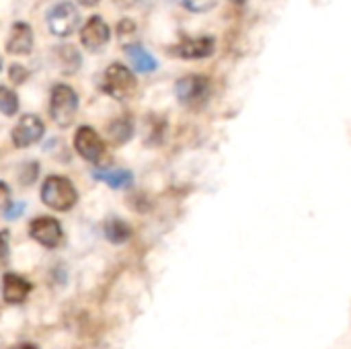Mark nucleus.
<instances>
[{
    "label": "nucleus",
    "instance_id": "obj_1",
    "mask_svg": "<svg viewBox=\"0 0 351 349\" xmlns=\"http://www.w3.org/2000/svg\"><path fill=\"white\" fill-rule=\"evenodd\" d=\"M41 200L47 208H51L56 212H68L78 202V191L70 183V179L51 175L45 179V183L41 187Z\"/></svg>",
    "mask_w": 351,
    "mask_h": 349
},
{
    "label": "nucleus",
    "instance_id": "obj_2",
    "mask_svg": "<svg viewBox=\"0 0 351 349\" xmlns=\"http://www.w3.org/2000/svg\"><path fill=\"white\" fill-rule=\"evenodd\" d=\"M78 111V95L74 88H70L68 84H56L51 88V99H49V115L51 119L62 125L68 128L74 119Z\"/></svg>",
    "mask_w": 351,
    "mask_h": 349
},
{
    "label": "nucleus",
    "instance_id": "obj_3",
    "mask_svg": "<svg viewBox=\"0 0 351 349\" xmlns=\"http://www.w3.org/2000/svg\"><path fill=\"white\" fill-rule=\"evenodd\" d=\"M138 84H136V76L130 68H125L123 64H111L103 76V91L107 95H111L117 101H125L130 97H134Z\"/></svg>",
    "mask_w": 351,
    "mask_h": 349
},
{
    "label": "nucleus",
    "instance_id": "obj_4",
    "mask_svg": "<svg viewBox=\"0 0 351 349\" xmlns=\"http://www.w3.org/2000/svg\"><path fill=\"white\" fill-rule=\"evenodd\" d=\"M47 23L53 35L58 37H68L72 35L78 25H80V12L72 2H60L53 6L47 14Z\"/></svg>",
    "mask_w": 351,
    "mask_h": 349
},
{
    "label": "nucleus",
    "instance_id": "obj_5",
    "mask_svg": "<svg viewBox=\"0 0 351 349\" xmlns=\"http://www.w3.org/2000/svg\"><path fill=\"white\" fill-rule=\"evenodd\" d=\"M74 146H76L78 154H80L84 160L95 163V165H101V163L105 160V156H107L105 144H103L101 136H99L93 128H88V125L78 128L76 138H74Z\"/></svg>",
    "mask_w": 351,
    "mask_h": 349
},
{
    "label": "nucleus",
    "instance_id": "obj_6",
    "mask_svg": "<svg viewBox=\"0 0 351 349\" xmlns=\"http://www.w3.org/2000/svg\"><path fill=\"white\" fill-rule=\"evenodd\" d=\"M177 99L183 105H202L210 95V80L199 74L183 76L175 86Z\"/></svg>",
    "mask_w": 351,
    "mask_h": 349
},
{
    "label": "nucleus",
    "instance_id": "obj_7",
    "mask_svg": "<svg viewBox=\"0 0 351 349\" xmlns=\"http://www.w3.org/2000/svg\"><path fill=\"white\" fill-rule=\"evenodd\" d=\"M29 234L33 241H37L41 247L45 249H56L62 245L64 241V230H62V224L56 220V218H35L31 224H29Z\"/></svg>",
    "mask_w": 351,
    "mask_h": 349
},
{
    "label": "nucleus",
    "instance_id": "obj_8",
    "mask_svg": "<svg viewBox=\"0 0 351 349\" xmlns=\"http://www.w3.org/2000/svg\"><path fill=\"white\" fill-rule=\"evenodd\" d=\"M43 132H45L43 121L37 115H31L29 113V115H23L19 119V123L14 125V130H12V142L19 148H27V146L39 142L43 138Z\"/></svg>",
    "mask_w": 351,
    "mask_h": 349
},
{
    "label": "nucleus",
    "instance_id": "obj_9",
    "mask_svg": "<svg viewBox=\"0 0 351 349\" xmlns=\"http://www.w3.org/2000/svg\"><path fill=\"white\" fill-rule=\"evenodd\" d=\"M214 47H216L214 37H187L181 39V43H177L175 47H171L169 53L179 56L183 60H199L212 56Z\"/></svg>",
    "mask_w": 351,
    "mask_h": 349
},
{
    "label": "nucleus",
    "instance_id": "obj_10",
    "mask_svg": "<svg viewBox=\"0 0 351 349\" xmlns=\"http://www.w3.org/2000/svg\"><path fill=\"white\" fill-rule=\"evenodd\" d=\"M80 41L88 51H99L101 47H105L109 43V27L107 23L95 14L86 21V25L80 31Z\"/></svg>",
    "mask_w": 351,
    "mask_h": 349
},
{
    "label": "nucleus",
    "instance_id": "obj_11",
    "mask_svg": "<svg viewBox=\"0 0 351 349\" xmlns=\"http://www.w3.org/2000/svg\"><path fill=\"white\" fill-rule=\"evenodd\" d=\"M31 290L33 286L27 278L14 272H8L2 276V298L6 304H23L29 298Z\"/></svg>",
    "mask_w": 351,
    "mask_h": 349
},
{
    "label": "nucleus",
    "instance_id": "obj_12",
    "mask_svg": "<svg viewBox=\"0 0 351 349\" xmlns=\"http://www.w3.org/2000/svg\"><path fill=\"white\" fill-rule=\"evenodd\" d=\"M33 47V31L27 23H14L10 29V37L6 41V51L10 53H29Z\"/></svg>",
    "mask_w": 351,
    "mask_h": 349
},
{
    "label": "nucleus",
    "instance_id": "obj_13",
    "mask_svg": "<svg viewBox=\"0 0 351 349\" xmlns=\"http://www.w3.org/2000/svg\"><path fill=\"white\" fill-rule=\"evenodd\" d=\"M93 177L97 181L107 183L113 189H128L134 183V175L125 169H103V171H95Z\"/></svg>",
    "mask_w": 351,
    "mask_h": 349
},
{
    "label": "nucleus",
    "instance_id": "obj_14",
    "mask_svg": "<svg viewBox=\"0 0 351 349\" xmlns=\"http://www.w3.org/2000/svg\"><path fill=\"white\" fill-rule=\"evenodd\" d=\"M125 51H128V58H130V62H132V66L138 70V72H142V74H146V72H152V70H156V60L142 47V45H138V43H132V45H125Z\"/></svg>",
    "mask_w": 351,
    "mask_h": 349
},
{
    "label": "nucleus",
    "instance_id": "obj_15",
    "mask_svg": "<svg viewBox=\"0 0 351 349\" xmlns=\"http://www.w3.org/2000/svg\"><path fill=\"white\" fill-rule=\"evenodd\" d=\"M103 234L109 243L113 245H121V243H128L132 239V228L130 224H125L123 220H117V218H111L105 222L103 226Z\"/></svg>",
    "mask_w": 351,
    "mask_h": 349
},
{
    "label": "nucleus",
    "instance_id": "obj_16",
    "mask_svg": "<svg viewBox=\"0 0 351 349\" xmlns=\"http://www.w3.org/2000/svg\"><path fill=\"white\" fill-rule=\"evenodd\" d=\"M56 51H58V60L62 64V70L66 74H72L80 68V53L76 51L74 45H62Z\"/></svg>",
    "mask_w": 351,
    "mask_h": 349
},
{
    "label": "nucleus",
    "instance_id": "obj_17",
    "mask_svg": "<svg viewBox=\"0 0 351 349\" xmlns=\"http://www.w3.org/2000/svg\"><path fill=\"white\" fill-rule=\"evenodd\" d=\"M132 134H134V125L128 117H119L109 125V138L115 144H125L132 138Z\"/></svg>",
    "mask_w": 351,
    "mask_h": 349
},
{
    "label": "nucleus",
    "instance_id": "obj_18",
    "mask_svg": "<svg viewBox=\"0 0 351 349\" xmlns=\"http://www.w3.org/2000/svg\"><path fill=\"white\" fill-rule=\"evenodd\" d=\"M0 111L4 115H14L19 111V97L8 86H0Z\"/></svg>",
    "mask_w": 351,
    "mask_h": 349
},
{
    "label": "nucleus",
    "instance_id": "obj_19",
    "mask_svg": "<svg viewBox=\"0 0 351 349\" xmlns=\"http://www.w3.org/2000/svg\"><path fill=\"white\" fill-rule=\"evenodd\" d=\"M138 29H136V23L132 19H121V23L117 25V35H119V41L123 45H132V43H138Z\"/></svg>",
    "mask_w": 351,
    "mask_h": 349
},
{
    "label": "nucleus",
    "instance_id": "obj_20",
    "mask_svg": "<svg viewBox=\"0 0 351 349\" xmlns=\"http://www.w3.org/2000/svg\"><path fill=\"white\" fill-rule=\"evenodd\" d=\"M37 175H39V165H37V163H27V165L21 169V173H19V177H21V183H23V185H31V183H35Z\"/></svg>",
    "mask_w": 351,
    "mask_h": 349
},
{
    "label": "nucleus",
    "instance_id": "obj_21",
    "mask_svg": "<svg viewBox=\"0 0 351 349\" xmlns=\"http://www.w3.org/2000/svg\"><path fill=\"white\" fill-rule=\"evenodd\" d=\"M183 4L193 12H206L210 8H214L216 0H183Z\"/></svg>",
    "mask_w": 351,
    "mask_h": 349
},
{
    "label": "nucleus",
    "instance_id": "obj_22",
    "mask_svg": "<svg viewBox=\"0 0 351 349\" xmlns=\"http://www.w3.org/2000/svg\"><path fill=\"white\" fill-rule=\"evenodd\" d=\"M8 239H10L8 230H0V267H4V265H6V261H8V255H10V249H8Z\"/></svg>",
    "mask_w": 351,
    "mask_h": 349
},
{
    "label": "nucleus",
    "instance_id": "obj_23",
    "mask_svg": "<svg viewBox=\"0 0 351 349\" xmlns=\"http://www.w3.org/2000/svg\"><path fill=\"white\" fill-rule=\"evenodd\" d=\"M8 74H10V80H12L14 84H23V82L27 80V76H29V72H27L21 64H12Z\"/></svg>",
    "mask_w": 351,
    "mask_h": 349
},
{
    "label": "nucleus",
    "instance_id": "obj_24",
    "mask_svg": "<svg viewBox=\"0 0 351 349\" xmlns=\"http://www.w3.org/2000/svg\"><path fill=\"white\" fill-rule=\"evenodd\" d=\"M23 212H25V204H12V202H10V206H8V208H4V216H6L8 220L19 218Z\"/></svg>",
    "mask_w": 351,
    "mask_h": 349
},
{
    "label": "nucleus",
    "instance_id": "obj_25",
    "mask_svg": "<svg viewBox=\"0 0 351 349\" xmlns=\"http://www.w3.org/2000/svg\"><path fill=\"white\" fill-rule=\"evenodd\" d=\"M8 206H10V187L4 181H0V210Z\"/></svg>",
    "mask_w": 351,
    "mask_h": 349
},
{
    "label": "nucleus",
    "instance_id": "obj_26",
    "mask_svg": "<svg viewBox=\"0 0 351 349\" xmlns=\"http://www.w3.org/2000/svg\"><path fill=\"white\" fill-rule=\"evenodd\" d=\"M80 4H84V6H97L101 0H78Z\"/></svg>",
    "mask_w": 351,
    "mask_h": 349
},
{
    "label": "nucleus",
    "instance_id": "obj_27",
    "mask_svg": "<svg viewBox=\"0 0 351 349\" xmlns=\"http://www.w3.org/2000/svg\"><path fill=\"white\" fill-rule=\"evenodd\" d=\"M19 349H37V346H33V344H23Z\"/></svg>",
    "mask_w": 351,
    "mask_h": 349
},
{
    "label": "nucleus",
    "instance_id": "obj_28",
    "mask_svg": "<svg viewBox=\"0 0 351 349\" xmlns=\"http://www.w3.org/2000/svg\"><path fill=\"white\" fill-rule=\"evenodd\" d=\"M230 2H234V4H245L247 0H230Z\"/></svg>",
    "mask_w": 351,
    "mask_h": 349
}]
</instances>
